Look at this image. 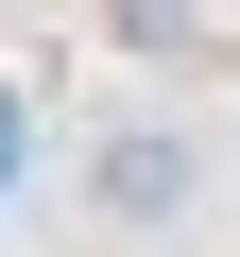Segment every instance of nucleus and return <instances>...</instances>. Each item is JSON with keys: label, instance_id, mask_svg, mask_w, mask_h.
<instances>
[{"label": "nucleus", "instance_id": "nucleus-2", "mask_svg": "<svg viewBox=\"0 0 240 257\" xmlns=\"http://www.w3.org/2000/svg\"><path fill=\"white\" fill-rule=\"evenodd\" d=\"M103 18L138 35V52H172V35H189V0H103Z\"/></svg>", "mask_w": 240, "mask_h": 257}, {"label": "nucleus", "instance_id": "nucleus-1", "mask_svg": "<svg viewBox=\"0 0 240 257\" xmlns=\"http://www.w3.org/2000/svg\"><path fill=\"white\" fill-rule=\"evenodd\" d=\"M189 206H206V138H189V120H103V138H86V223L172 240Z\"/></svg>", "mask_w": 240, "mask_h": 257}]
</instances>
